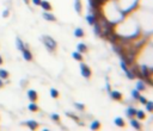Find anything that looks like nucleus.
Instances as JSON below:
<instances>
[{"mask_svg":"<svg viewBox=\"0 0 153 131\" xmlns=\"http://www.w3.org/2000/svg\"><path fill=\"white\" fill-rule=\"evenodd\" d=\"M42 42H43L44 46L47 49L49 53H56V49H57V42L55 41L53 37L50 36H42Z\"/></svg>","mask_w":153,"mask_h":131,"instance_id":"f257e3e1","label":"nucleus"},{"mask_svg":"<svg viewBox=\"0 0 153 131\" xmlns=\"http://www.w3.org/2000/svg\"><path fill=\"white\" fill-rule=\"evenodd\" d=\"M80 73H81V75L87 80H90L91 77H92V69H91L84 61L80 62Z\"/></svg>","mask_w":153,"mask_h":131,"instance_id":"f03ea898","label":"nucleus"},{"mask_svg":"<svg viewBox=\"0 0 153 131\" xmlns=\"http://www.w3.org/2000/svg\"><path fill=\"white\" fill-rule=\"evenodd\" d=\"M22 54H23V59L25 60L26 62L34 61V55H32V53L30 51V49H28V46H25V48L22 50Z\"/></svg>","mask_w":153,"mask_h":131,"instance_id":"7ed1b4c3","label":"nucleus"},{"mask_svg":"<svg viewBox=\"0 0 153 131\" xmlns=\"http://www.w3.org/2000/svg\"><path fill=\"white\" fill-rule=\"evenodd\" d=\"M28 98H29V100L32 101V103H37L40 99V95L35 90H29L28 91Z\"/></svg>","mask_w":153,"mask_h":131,"instance_id":"20e7f679","label":"nucleus"},{"mask_svg":"<svg viewBox=\"0 0 153 131\" xmlns=\"http://www.w3.org/2000/svg\"><path fill=\"white\" fill-rule=\"evenodd\" d=\"M110 97L115 101H122V99H123V94L119 91H110Z\"/></svg>","mask_w":153,"mask_h":131,"instance_id":"39448f33","label":"nucleus"},{"mask_svg":"<svg viewBox=\"0 0 153 131\" xmlns=\"http://www.w3.org/2000/svg\"><path fill=\"white\" fill-rule=\"evenodd\" d=\"M42 17H43L46 20H48V22H56L57 20L56 17H55L53 13H50L49 11H44V12L42 13Z\"/></svg>","mask_w":153,"mask_h":131,"instance_id":"423d86ee","label":"nucleus"},{"mask_svg":"<svg viewBox=\"0 0 153 131\" xmlns=\"http://www.w3.org/2000/svg\"><path fill=\"white\" fill-rule=\"evenodd\" d=\"M24 125H26L29 129H30V130H32V131L37 130V129L40 128L38 122H36V120H28V122H25V123H24Z\"/></svg>","mask_w":153,"mask_h":131,"instance_id":"0eeeda50","label":"nucleus"},{"mask_svg":"<svg viewBox=\"0 0 153 131\" xmlns=\"http://www.w3.org/2000/svg\"><path fill=\"white\" fill-rule=\"evenodd\" d=\"M40 7L43 11H49V12L53 10V5L48 1V0H42L41 4H40Z\"/></svg>","mask_w":153,"mask_h":131,"instance_id":"6e6552de","label":"nucleus"},{"mask_svg":"<svg viewBox=\"0 0 153 131\" xmlns=\"http://www.w3.org/2000/svg\"><path fill=\"white\" fill-rule=\"evenodd\" d=\"M129 124L133 126V128L135 129V130H142L144 129V126H142V124L140 123V122L137 120V119H135V118H130V120H129Z\"/></svg>","mask_w":153,"mask_h":131,"instance_id":"1a4fd4ad","label":"nucleus"},{"mask_svg":"<svg viewBox=\"0 0 153 131\" xmlns=\"http://www.w3.org/2000/svg\"><path fill=\"white\" fill-rule=\"evenodd\" d=\"M74 10L78 14L83 13V1L81 0H74Z\"/></svg>","mask_w":153,"mask_h":131,"instance_id":"9d476101","label":"nucleus"},{"mask_svg":"<svg viewBox=\"0 0 153 131\" xmlns=\"http://www.w3.org/2000/svg\"><path fill=\"white\" fill-rule=\"evenodd\" d=\"M77 51L81 53V54H87L88 53V46L85 43H78L77 44Z\"/></svg>","mask_w":153,"mask_h":131,"instance_id":"9b49d317","label":"nucleus"},{"mask_svg":"<svg viewBox=\"0 0 153 131\" xmlns=\"http://www.w3.org/2000/svg\"><path fill=\"white\" fill-rule=\"evenodd\" d=\"M114 124L116 126H119V128H121V129L126 128V120L123 118H121V117H116V118L114 119Z\"/></svg>","mask_w":153,"mask_h":131,"instance_id":"f8f14e48","label":"nucleus"},{"mask_svg":"<svg viewBox=\"0 0 153 131\" xmlns=\"http://www.w3.org/2000/svg\"><path fill=\"white\" fill-rule=\"evenodd\" d=\"M134 118H136L137 120H145L146 119V113L145 111L142 110H136V113H135V117Z\"/></svg>","mask_w":153,"mask_h":131,"instance_id":"ddd939ff","label":"nucleus"},{"mask_svg":"<svg viewBox=\"0 0 153 131\" xmlns=\"http://www.w3.org/2000/svg\"><path fill=\"white\" fill-rule=\"evenodd\" d=\"M97 20H98L97 15H95V14H87L86 15V22H87L90 25H93L95 23H97Z\"/></svg>","mask_w":153,"mask_h":131,"instance_id":"4468645a","label":"nucleus"},{"mask_svg":"<svg viewBox=\"0 0 153 131\" xmlns=\"http://www.w3.org/2000/svg\"><path fill=\"white\" fill-rule=\"evenodd\" d=\"M28 108H29V111L32 112V113H36V112H38V111H40V106L37 105L36 103H32V101L28 105Z\"/></svg>","mask_w":153,"mask_h":131,"instance_id":"2eb2a0df","label":"nucleus"},{"mask_svg":"<svg viewBox=\"0 0 153 131\" xmlns=\"http://www.w3.org/2000/svg\"><path fill=\"white\" fill-rule=\"evenodd\" d=\"M74 36L77 37V38H84V37H85V31L81 28H77L74 30Z\"/></svg>","mask_w":153,"mask_h":131,"instance_id":"dca6fc26","label":"nucleus"},{"mask_svg":"<svg viewBox=\"0 0 153 131\" xmlns=\"http://www.w3.org/2000/svg\"><path fill=\"white\" fill-rule=\"evenodd\" d=\"M135 113H136V108L135 107H128L127 111H126V114H127L128 118H134L135 117Z\"/></svg>","mask_w":153,"mask_h":131,"instance_id":"f3484780","label":"nucleus"},{"mask_svg":"<svg viewBox=\"0 0 153 131\" xmlns=\"http://www.w3.org/2000/svg\"><path fill=\"white\" fill-rule=\"evenodd\" d=\"M145 81L144 80H140V81H137L136 83V90L139 91V92H145L146 91V85H145Z\"/></svg>","mask_w":153,"mask_h":131,"instance_id":"a211bd4d","label":"nucleus"},{"mask_svg":"<svg viewBox=\"0 0 153 131\" xmlns=\"http://www.w3.org/2000/svg\"><path fill=\"white\" fill-rule=\"evenodd\" d=\"M72 57L75 60V61H78V62H83V61H84V56H83V54H81V53H79V51H74V53H72Z\"/></svg>","mask_w":153,"mask_h":131,"instance_id":"6ab92c4d","label":"nucleus"},{"mask_svg":"<svg viewBox=\"0 0 153 131\" xmlns=\"http://www.w3.org/2000/svg\"><path fill=\"white\" fill-rule=\"evenodd\" d=\"M90 129L91 130H101L102 129V124H101V122H98V120H93L92 123H91V125H90Z\"/></svg>","mask_w":153,"mask_h":131,"instance_id":"aec40b11","label":"nucleus"},{"mask_svg":"<svg viewBox=\"0 0 153 131\" xmlns=\"http://www.w3.org/2000/svg\"><path fill=\"white\" fill-rule=\"evenodd\" d=\"M16 44H17V49H18V50H21V51L26 46L25 44L23 43V41L19 38V37H17V38H16Z\"/></svg>","mask_w":153,"mask_h":131,"instance_id":"412c9836","label":"nucleus"},{"mask_svg":"<svg viewBox=\"0 0 153 131\" xmlns=\"http://www.w3.org/2000/svg\"><path fill=\"white\" fill-rule=\"evenodd\" d=\"M49 93H50V95H52L53 99H59V98H60V93H59V91H57L56 88H50Z\"/></svg>","mask_w":153,"mask_h":131,"instance_id":"4be33fe9","label":"nucleus"},{"mask_svg":"<svg viewBox=\"0 0 153 131\" xmlns=\"http://www.w3.org/2000/svg\"><path fill=\"white\" fill-rule=\"evenodd\" d=\"M10 77V73L6 69H0V79L3 80H7Z\"/></svg>","mask_w":153,"mask_h":131,"instance_id":"5701e85b","label":"nucleus"},{"mask_svg":"<svg viewBox=\"0 0 153 131\" xmlns=\"http://www.w3.org/2000/svg\"><path fill=\"white\" fill-rule=\"evenodd\" d=\"M50 119H52L53 122H55V123H60V122H61V117H60L57 113H53V114H50Z\"/></svg>","mask_w":153,"mask_h":131,"instance_id":"b1692460","label":"nucleus"},{"mask_svg":"<svg viewBox=\"0 0 153 131\" xmlns=\"http://www.w3.org/2000/svg\"><path fill=\"white\" fill-rule=\"evenodd\" d=\"M137 100H139V103L141 104V105H145L146 103H147V98L144 97V95H139V98H137Z\"/></svg>","mask_w":153,"mask_h":131,"instance_id":"393cba45","label":"nucleus"},{"mask_svg":"<svg viewBox=\"0 0 153 131\" xmlns=\"http://www.w3.org/2000/svg\"><path fill=\"white\" fill-rule=\"evenodd\" d=\"M126 75H127V76H128V79H129V80H134V79H135L134 73H133L132 70H129V69H128V70H126Z\"/></svg>","mask_w":153,"mask_h":131,"instance_id":"a878e982","label":"nucleus"},{"mask_svg":"<svg viewBox=\"0 0 153 131\" xmlns=\"http://www.w3.org/2000/svg\"><path fill=\"white\" fill-rule=\"evenodd\" d=\"M74 106H75L77 108H78L79 111H85V108H86V106L84 105V104H80V103H75Z\"/></svg>","mask_w":153,"mask_h":131,"instance_id":"bb28decb","label":"nucleus"},{"mask_svg":"<svg viewBox=\"0 0 153 131\" xmlns=\"http://www.w3.org/2000/svg\"><path fill=\"white\" fill-rule=\"evenodd\" d=\"M145 107H146V110H147V112H152V101L147 100V103L145 104Z\"/></svg>","mask_w":153,"mask_h":131,"instance_id":"cd10ccee","label":"nucleus"},{"mask_svg":"<svg viewBox=\"0 0 153 131\" xmlns=\"http://www.w3.org/2000/svg\"><path fill=\"white\" fill-rule=\"evenodd\" d=\"M139 95H140V92H139L137 90H133V91H132V97L134 98V99H136V100H137Z\"/></svg>","mask_w":153,"mask_h":131,"instance_id":"c85d7f7f","label":"nucleus"},{"mask_svg":"<svg viewBox=\"0 0 153 131\" xmlns=\"http://www.w3.org/2000/svg\"><path fill=\"white\" fill-rule=\"evenodd\" d=\"M42 0H31V3L34 4L35 6H40V4H41Z\"/></svg>","mask_w":153,"mask_h":131,"instance_id":"c756f323","label":"nucleus"},{"mask_svg":"<svg viewBox=\"0 0 153 131\" xmlns=\"http://www.w3.org/2000/svg\"><path fill=\"white\" fill-rule=\"evenodd\" d=\"M8 14H10V11H8V10H5L3 12V17H4V18H7Z\"/></svg>","mask_w":153,"mask_h":131,"instance_id":"7c9ffc66","label":"nucleus"},{"mask_svg":"<svg viewBox=\"0 0 153 131\" xmlns=\"http://www.w3.org/2000/svg\"><path fill=\"white\" fill-rule=\"evenodd\" d=\"M5 87V83H4V80L3 79H0V90H1V88H4Z\"/></svg>","mask_w":153,"mask_h":131,"instance_id":"2f4dec72","label":"nucleus"},{"mask_svg":"<svg viewBox=\"0 0 153 131\" xmlns=\"http://www.w3.org/2000/svg\"><path fill=\"white\" fill-rule=\"evenodd\" d=\"M4 64V59H3V56L0 55V66H3Z\"/></svg>","mask_w":153,"mask_h":131,"instance_id":"473e14b6","label":"nucleus"},{"mask_svg":"<svg viewBox=\"0 0 153 131\" xmlns=\"http://www.w3.org/2000/svg\"><path fill=\"white\" fill-rule=\"evenodd\" d=\"M24 3H25L26 5H29V4H30V0H24Z\"/></svg>","mask_w":153,"mask_h":131,"instance_id":"72a5a7b5","label":"nucleus"}]
</instances>
